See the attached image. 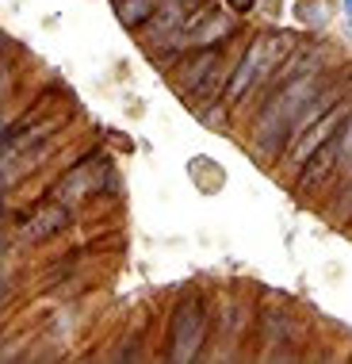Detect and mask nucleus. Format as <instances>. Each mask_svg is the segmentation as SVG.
<instances>
[{"mask_svg": "<svg viewBox=\"0 0 352 364\" xmlns=\"http://www.w3.org/2000/svg\"><path fill=\"white\" fill-rule=\"evenodd\" d=\"M158 8L161 0H115V16H119L123 27H145Z\"/></svg>", "mask_w": 352, "mask_h": 364, "instance_id": "nucleus-10", "label": "nucleus"}, {"mask_svg": "<svg viewBox=\"0 0 352 364\" xmlns=\"http://www.w3.org/2000/svg\"><path fill=\"white\" fill-rule=\"evenodd\" d=\"M345 4H348V12H352V0H345Z\"/></svg>", "mask_w": 352, "mask_h": 364, "instance_id": "nucleus-15", "label": "nucleus"}, {"mask_svg": "<svg viewBox=\"0 0 352 364\" xmlns=\"http://www.w3.org/2000/svg\"><path fill=\"white\" fill-rule=\"evenodd\" d=\"M214 65H219V46H207V50H199L195 58H188V62H184V73H180V88L192 96L195 88L211 77Z\"/></svg>", "mask_w": 352, "mask_h": 364, "instance_id": "nucleus-9", "label": "nucleus"}, {"mask_svg": "<svg viewBox=\"0 0 352 364\" xmlns=\"http://www.w3.org/2000/svg\"><path fill=\"white\" fill-rule=\"evenodd\" d=\"M230 4L238 8V12H249V8H253V0H230Z\"/></svg>", "mask_w": 352, "mask_h": 364, "instance_id": "nucleus-14", "label": "nucleus"}, {"mask_svg": "<svg viewBox=\"0 0 352 364\" xmlns=\"http://www.w3.org/2000/svg\"><path fill=\"white\" fill-rule=\"evenodd\" d=\"M348 115H352V104H334L314 127H310L307 134H302L295 146H291V161H295L299 169H302V165H307L310 157H314L321 146H326V142L337 134V127H341V123H348Z\"/></svg>", "mask_w": 352, "mask_h": 364, "instance_id": "nucleus-4", "label": "nucleus"}, {"mask_svg": "<svg viewBox=\"0 0 352 364\" xmlns=\"http://www.w3.org/2000/svg\"><path fill=\"white\" fill-rule=\"evenodd\" d=\"M96 173H100V165H96V161L77 165L70 176H62V181H57V200H81V196H88L92 188H100Z\"/></svg>", "mask_w": 352, "mask_h": 364, "instance_id": "nucleus-8", "label": "nucleus"}, {"mask_svg": "<svg viewBox=\"0 0 352 364\" xmlns=\"http://www.w3.org/2000/svg\"><path fill=\"white\" fill-rule=\"evenodd\" d=\"M188 12H192V0H161V8L153 12L150 23H145V31L153 38L161 35V46H169V38L188 23Z\"/></svg>", "mask_w": 352, "mask_h": 364, "instance_id": "nucleus-5", "label": "nucleus"}, {"mask_svg": "<svg viewBox=\"0 0 352 364\" xmlns=\"http://www.w3.org/2000/svg\"><path fill=\"white\" fill-rule=\"evenodd\" d=\"M203 338H207V311L199 307V299H184L172 311L169 322V357L172 364H188L203 357Z\"/></svg>", "mask_w": 352, "mask_h": 364, "instance_id": "nucleus-3", "label": "nucleus"}, {"mask_svg": "<svg viewBox=\"0 0 352 364\" xmlns=\"http://www.w3.org/2000/svg\"><path fill=\"white\" fill-rule=\"evenodd\" d=\"M337 161H341V139L334 134V139H329L326 146H321V150L310 157L307 165H302V173H299V192H310V188H318L321 181H326L329 173L337 169Z\"/></svg>", "mask_w": 352, "mask_h": 364, "instance_id": "nucleus-6", "label": "nucleus"}, {"mask_svg": "<svg viewBox=\"0 0 352 364\" xmlns=\"http://www.w3.org/2000/svg\"><path fill=\"white\" fill-rule=\"evenodd\" d=\"M299 16H302V23H326V12L321 8H310V4H299Z\"/></svg>", "mask_w": 352, "mask_h": 364, "instance_id": "nucleus-12", "label": "nucleus"}, {"mask_svg": "<svg viewBox=\"0 0 352 364\" xmlns=\"http://www.w3.org/2000/svg\"><path fill=\"white\" fill-rule=\"evenodd\" d=\"M348 131L345 134H337V139H341V161H345V157H352V115H348Z\"/></svg>", "mask_w": 352, "mask_h": 364, "instance_id": "nucleus-13", "label": "nucleus"}, {"mask_svg": "<svg viewBox=\"0 0 352 364\" xmlns=\"http://www.w3.org/2000/svg\"><path fill=\"white\" fill-rule=\"evenodd\" d=\"M321 92V77L318 73H302L295 81H287L280 92H272L260 104V119H257V142L268 157H276L283 150V134H287L291 119Z\"/></svg>", "mask_w": 352, "mask_h": 364, "instance_id": "nucleus-1", "label": "nucleus"}, {"mask_svg": "<svg viewBox=\"0 0 352 364\" xmlns=\"http://www.w3.org/2000/svg\"><path fill=\"white\" fill-rule=\"evenodd\" d=\"M70 219H73V211H70V203H65V200L46 203V208H38L31 215V219H23V234H27V238H50V234L65 230Z\"/></svg>", "mask_w": 352, "mask_h": 364, "instance_id": "nucleus-7", "label": "nucleus"}, {"mask_svg": "<svg viewBox=\"0 0 352 364\" xmlns=\"http://www.w3.org/2000/svg\"><path fill=\"white\" fill-rule=\"evenodd\" d=\"M199 119H203V127H211V131H226V107L207 104V107H199Z\"/></svg>", "mask_w": 352, "mask_h": 364, "instance_id": "nucleus-11", "label": "nucleus"}, {"mask_svg": "<svg viewBox=\"0 0 352 364\" xmlns=\"http://www.w3.org/2000/svg\"><path fill=\"white\" fill-rule=\"evenodd\" d=\"M291 50V38L276 35V38H253V46L241 54L238 70L230 77V100H246V96L257 88L264 77H268L276 65L283 62V54Z\"/></svg>", "mask_w": 352, "mask_h": 364, "instance_id": "nucleus-2", "label": "nucleus"}]
</instances>
